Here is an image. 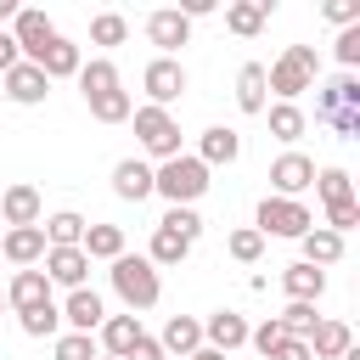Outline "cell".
Listing matches in <instances>:
<instances>
[{
  "instance_id": "8fae6325",
  "label": "cell",
  "mask_w": 360,
  "mask_h": 360,
  "mask_svg": "<svg viewBox=\"0 0 360 360\" xmlns=\"http://www.w3.org/2000/svg\"><path fill=\"white\" fill-rule=\"evenodd\" d=\"M0 96H6V101H17V107H39V101L51 96V79H45L34 62H17V68H6V73H0Z\"/></svg>"
},
{
  "instance_id": "ac0fdd59",
  "label": "cell",
  "mask_w": 360,
  "mask_h": 360,
  "mask_svg": "<svg viewBox=\"0 0 360 360\" xmlns=\"http://www.w3.org/2000/svg\"><path fill=\"white\" fill-rule=\"evenodd\" d=\"M158 349H163L169 360H186V354H197V349H202V321H197V315H169V321H163V338H158Z\"/></svg>"
},
{
  "instance_id": "e0dca14e",
  "label": "cell",
  "mask_w": 360,
  "mask_h": 360,
  "mask_svg": "<svg viewBox=\"0 0 360 360\" xmlns=\"http://www.w3.org/2000/svg\"><path fill=\"white\" fill-rule=\"evenodd\" d=\"M34 68H39L51 84H56V79H79V68H84V51H79L68 34H56V39L39 51V62H34Z\"/></svg>"
},
{
  "instance_id": "ba28073f",
  "label": "cell",
  "mask_w": 360,
  "mask_h": 360,
  "mask_svg": "<svg viewBox=\"0 0 360 360\" xmlns=\"http://www.w3.org/2000/svg\"><path fill=\"white\" fill-rule=\"evenodd\" d=\"M56 39V22L39 11V6H17V17H11V45H17V56L22 62H39V51Z\"/></svg>"
},
{
  "instance_id": "1f68e13d",
  "label": "cell",
  "mask_w": 360,
  "mask_h": 360,
  "mask_svg": "<svg viewBox=\"0 0 360 360\" xmlns=\"http://www.w3.org/2000/svg\"><path fill=\"white\" fill-rule=\"evenodd\" d=\"M315 191H321V202L326 208H338V202H354V180H349V169H315Z\"/></svg>"
},
{
  "instance_id": "83f0119b",
  "label": "cell",
  "mask_w": 360,
  "mask_h": 360,
  "mask_svg": "<svg viewBox=\"0 0 360 360\" xmlns=\"http://www.w3.org/2000/svg\"><path fill=\"white\" fill-rule=\"evenodd\" d=\"M84 214H73V208H62V214H51V219H39V231H45V248H79L84 242Z\"/></svg>"
},
{
  "instance_id": "9c48e42d",
  "label": "cell",
  "mask_w": 360,
  "mask_h": 360,
  "mask_svg": "<svg viewBox=\"0 0 360 360\" xmlns=\"http://www.w3.org/2000/svg\"><path fill=\"white\" fill-rule=\"evenodd\" d=\"M39 259H45V231H39V225H11V231H0V264L34 270Z\"/></svg>"
},
{
  "instance_id": "681fc988",
  "label": "cell",
  "mask_w": 360,
  "mask_h": 360,
  "mask_svg": "<svg viewBox=\"0 0 360 360\" xmlns=\"http://www.w3.org/2000/svg\"><path fill=\"white\" fill-rule=\"evenodd\" d=\"M343 360H360V349H349V354H343Z\"/></svg>"
},
{
  "instance_id": "f35d334b",
  "label": "cell",
  "mask_w": 360,
  "mask_h": 360,
  "mask_svg": "<svg viewBox=\"0 0 360 360\" xmlns=\"http://www.w3.org/2000/svg\"><path fill=\"white\" fill-rule=\"evenodd\" d=\"M158 225H163V231H174V236H186V242H197V236H202V214H197V208H169Z\"/></svg>"
},
{
  "instance_id": "9a60e30c",
  "label": "cell",
  "mask_w": 360,
  "mask_h": 360,
  "mask_svg": "<svg viewBox=\"0 0 360 360\" xmlns=\"http://www.w3.org/2000/svg\"><path fill=\"white\" fill-rule=\"evenodd\" d=\"M0 225H6V231H11V225H39V191H34L28 180L0 186Z\"/></svg>"
},
{
  "instance_id": "74e56055",
  "label": "cell",
  "mask_w": 360,
  "mask_h": 360,
  "mask_svg": "<svg viewBox=\"0 0 360 360\" xmlns=\"http://www.w3.org/2000/svg\"><path fill=\"white\" fill-rule=\"evenodd\" d=\"M51 354H56V360H96L101 349H96V338H90V332H56Z\"/></svg>"
},
{
  "instance_id": "ab89813d",
  "label": "cell",
  "mask_w": 360,
  "mask_h": 360,
  "mask_svg": "<svg viewBox=\"0 0 360 360\" xmlns=\"http://www.w3.org/2000/svg\"><path fill=\"white\" fill-rule=\"evenodd\" d=\"M360 225V202H338V208H326V231L332 236H349Z\"/></svg>"
},
{
  "instance_id": "4316f807",
  "label": "cell",
  "mask_w": 360,
  "mask_h": 360,
  "mask_svg": "<svg viewBox=\"0 0 360 360\" xmlns=\"http://www.w3.org/2000/svg\"><path fill=\"white\" fill-rule=\"evenodd\" d=\"M264 17H270V0H231V6H225V28H231L236 39H253V34L264 28Z\"/></svg>"
},
{
  "instance_id": "4dcf8cb0",
  "label": "cell",
  "mask_w": 360,
  "mask_h": 360,
  "mask_svg": "<svg viewBox=\"0 0 360 360\" xmlns=\"http://www.w3.org/2000/svg\"><path fill=\"white\" fill-rule=\"evenodd\" d=\"M298 248H304V264H315V270H321V264H338V259H343V236H332L326 225L304 231V236H298Z\"/></svg>"
},
{
  "instance_id": "f907efd6",
  "label": "cell",
  "mask_w": 360,
  "mask_h": 360,
  "mask_svg": "<svg viewBox=\"0 0 360 360\" xmlns=\"http://www.w3.org/2000/svg\"><path fill=\"white\" fill-rule=\"evenodd\" d=\"M0 315H6V292H0Z\"/></svg>"
},
{
  "instance_id": "7a4b0ae2",
  "label": "cell",
  "mask_w": 360,
  "mask_h": 360,
  "mask_svg": "<svg viewBox=\"0 0 360 360\" xmlns=\"http://www.w3.org/2000/svg\"><path fill=\"white\" fill-rule=\"evenodd\" d=\"M315 79H321L315 45H287V51L264 68V90H270L276 101H298L304 90H315Z\"/></svg>"
},
{
  "instance_id": "c3c4849f",
  "label": "cell",
  "mask_w": 360,
  "mask_h": 360,
  "mask_svg": "<svg viewBox=\"0 0 360 360\" xmlns=\"http://www.w3.org/2000/svg\"><path fill=\"white\" fill-rule=\"evenodd\" d=\"M186 360H225L219 349H197V354H186Z\"/></svg>"
},
{
  "instance_id": "f1b7e54d",
  "label": "cell",
  "mask_w": 360,
  "mask_h": 360,
  "mask_svg": "<svg viewBox=\"0 0 360 360\" xmlns=\"http://www.w3.org/2000/svg\"><path fill=\"white\" fill-rule=\"evenodd\" d=\"M79 248H84L90 264H96V259L112 264L118 253H129V248H124V225H84V242H79Z\"/></svg>"
},
{
  "instance_id": "60d3db41",
  "label": "cell",
  "mask_w": 360,
  "mask_h": 360,
  "mask_svg": "<svg viewBox=\"0 0 360 360\" xmlns=\"http://www.w3.org/2000/svg\"><path fill=\"white\" fill-rule=\"evenodd\" d=\"M281 338H287V332H281V321H276V315H270V321H259V326H248V343H253L259 354H270Z\"/></svg>"
},
{
  "instance_id": "5b68a950",
  "label": "cell",
  "mask_w": 360,
  "mask_h": 360,
  "mask_svg": "<svg viewBox=\"0 0 360 360\" xmlns=\"http://www.w3.org/2000/svg\"><path fill=\"white\" fill-rule=\"evenodd\" d=\"M129 118H135V141H141L146 158H158V163L180 158V118H174V112H163V107H135Z\"/></svg>"
},
{
  "instance_id": "ee69618b",
  "label": "cell",
  "mask_w": 360,
  "mask_h": 360,
  "mask_svg": "<svg viewBox=\"0 0 360 360\" xmlns=\"http://www.w3.org/2000/svg\"><path fill=\"white\" fill-rule=\"evenodd\" d=\"M264 360H315V354H309V343H304V338H281Z\"/></svg>"
},
{
  "instance_id": "f6af8a7d",
  "label": "cell",
  "mask_w": 360,
  "mask_h": 360,
  "mask_svg": "<svg viewBox=\"0 0 360 360\" xmlns=\"http://www.w3.org/2000/svg\"><path fill=\"white\" fill-rule=\"evenodd\" d=\"M124 360H169V354L158 349V338H146V332H141V338L129 343V354H124Z\"/></svg>"
},
{
  "instance_id": "7402d4cb",
  "label": "cell",
  "mask_w": 360,
  "mask_h": 360,
  "mask_svg": "<svg viewBox=\"0 0 360 360\" xmlns=\"http://www.w3.org/2000/svg\"><path fill=\"white\" fill-rule=\"evenodd\" d=\"M135 338H141V315H107V321L96 326V349L112 354V360H124Z\"/></svg>"
},
{
  "instance_id": "d4e9b609",
  "label": "cell",
  "mask_w": 360,
  "mask_h": 360,
  "mask_svg": "<svg viewBox=\"0 0 360 360\" xmlns=\"http://www.w3.org/2000/svg\"><path fill=\"white\" fill-rule=\"evenodd\" d=\"M236 107H242L248 118H259V112L270 107V90H264V62H242V73H236Z\"/></svg>"
},
{
  "instance_id": "603a6c76",
  "label": "cell",
  "mask_w": 360,
  "mask_h": 360,
  "mask_svg": "<svg viewBox=\"0 0 360 360\" xmlns=\"http://www.w3.org/2000/svg\"><path fill=\"white\" fill-rule=\"evenodd\" d=\"M281 292H287L292 304H315V298L326 292V270H315V264H304V259H298V264H287V270H281Z\"/></svg>"
},
{
  "instance_id": "6da1fadb",
  "label": "cell",
  "mask_w": 360,
  "mask_h": 360,
  "mask_svg": "<svg viewBox=\"0 0 360 360\" xmlns=\"http://www.w3.org/2000/svg\"><path fill=\"white\" fill-rule=\"evenodd\" d=\"M79 90H84V107H90L96 124H129L135 101H129V90H124L112 56H90V62L79 68Z\"/></svg>"
},
{
  "instance_id": "f5cc1de1",
  "label": "cell",
  "mask_w": 360,
  "mask_h": 360,
  "mask_svg": "<svg viewBox=\"0 0 360 360\" xmlns=\"http://www.w3.org/2000/svg\"><path fill=\"white\" fill-rule=\"evenodd\" d=\"M0 231H6V225H0Z\"/></svg>"
},
{
  "instance_id": "db71d44e",
  "label": "cell",
  "mask_w": 360,
  "mask_h": 360,
  "mask_svg": "<svg viewBox=\"0 0 360 360\" xmlns=\"http://www.w3.org/2000/svg\"><path fill=\"white\" fill-rule=\"evenodd\" d=\"M0 101H6V96H0Z\"/></svg>"
},
{
  "instance_id": "7c38bea8",
  "label": "cell",
  "mask_w": 360,
  "mask_h": 360,
  "mask_svg": "<svg viewBox=\"0 0 360 360\" xmlns=\"http://www.w3.org/2000/svg\"><path fill=\"white\" fill-rule=\"evenodd\" d=\"M309 186H315V158L281 152V158L270 163V197H298V191H309Z\"/></svg>"
},
{
  "instance_id": "ffe728a7",
  "label": "cell",
  "mask_w": 360,
  "mask_h": 360,
  "mask_svg": "<svg viewBox=\"0 0 360 360\" xmlns=\"http://www.w3.org/2000/svg\"><path fill=\"white\" fill-rule=\"evenodd\" d=\"M112 191L124 202H146L152 197V163L146 158H118L112 163Z\"/></svg>"
},
{
  "instance_id": "8992f818",
  "label": "cell",
  "mask_w": 360,
  "mask_h": 360,
  "mask_svg": "<svg viewBox=\"0 0 360 360\" xmlns=\"http://www.w3.org/2000/svg\"><path fill=\"white\" fill-rule=\"evenodd\" d=\"M253 231H259V236H287V242H298L304 231H315V214H309L298 197H264L259 214H253Z\"/></svg>"
},
{
  "instance_id": "f546056e",
  "label": "cell",
  "mask_w": 360,
  "mask_h": 360,
  "mask_svg": "<svg viewBox=\"0 0 360 360\" xmlns=\"http://www.w3.org/2000/svg\"><path fill=\"white\" fill-rule=\"evenodd\" d=\"M186 253H191V242H186V236H174V231L152 225V242H146V264H152V270H169V264H180Z\"/></svg>"
},
{
  "instance_id": "d590c367",
  "label": "cell",
  "mask_w": 360,
  "mask_h": 360,
  "mask_svg": "<svg viewBox=\"0 0 360 360\" xmlns=\"http://www.w3.org/2000/svg\"><path fill=\"white\" fill-rule=\"evenodd\" d=\"M225 253H231L236 264H259V253H264V236H259L253 225H236V231L225 236Z\"/></svg>"
},
{
  "instance_id": "30bf717a",
  "label": "cell",
  "mask_w": 360,
  "mask_h": 360,
  "mask_svg": "<svg viewBox=\"0 0 360 360\" xmlns=\"http://www.w3.org/2000/svg\"><path fill=\"white\" fill-rule=\"evenodd\" d=\"M39 270H45V281L51 287H90V259H84V248H45V259H39Z\"/></svg>"
},
{
  "instance_id": "816d5d0a",
  "label": "cell",
  "mask_w": 360,
  "mask_h": 360,
  "mask_svg": "<svg viewBox=\"0 0 360 360\" xmlns=\"http://www.w3.org/2000/svg\"><path fill=\"white\" fill-rule=\"evenodd\" d=\"M96 360H112V354H96Z\"/></svg>"
},
{
  "instance_id": "d6a6232c",
  "label": "cell",
  "mask_w": 360,
  "mask_h": 360,
  "mask_svg": "<svg viewBox=\"0 0 360 360\" xmlns=\"http://www.w3.org/2000/svg\"><path fill=\"white\" fill-rule=\"evenodd\" d=\"M264 112H270V135L287 141V146H292V141L304 135V124H309V118L298 112V101H276V107H264Z\"/></svg>"
},
{
  "instance_id": "3957f363",
  "label": "cell",
  "mask_w": 360,
  "mask_h": 360,
  "mask_svg": "<svg viewBox=\"0 0 360 360\" xmlns=\"http://www.w3.org/2000/svg\"><path fill=\"white\" fill-rule=\"evenodd\" d=\"M107 276H112V292L124 298L129 315H141V309H152V304L163 298V281H158V270L146 264V253H118V259L107 264Z\"/></svg>"
},
{
  "instance_id": "cb8c5ba5",
  "label": "cell",
  "mask_w": 360,
  "mask_h": 360,
  "mask_svg": "<svg viewBox=\"0 0 360 360\" xmlns=\"http://www.w3.org/2000/svg\"><path fill=\"white\" fill-rule=\"evenodd\" d=\"M349 349H354V332H349L343 321H326V315H321L315 332H309V354H315V360H343Z\"/></svg>"
},
{
  "instance_id": "bcb514c9",
  "label": "cell",
  "mask_w": 360,
  "mask_h": 360,
  "mask_svg": "<svg viewBox=\"0 0 360 360\" xmlns=\"http://www.w3.org/2000/svg\"><path fill=\"white\" fill-rule=\"evenodd\" d=\"M326 124H332L338 135H360V112H354V107H343V112H332Z\"/></svg>"
},
{
  "instance_id": "484cf974",
  "label": "cell",
  "mask_w": 360,
  "mask_h": 360,
  "mask_svg": "<svg viewBox=\"0 0 360 360\" xmlns=\"http://www.w3.org/2000/svg\"><path fill=\"white\" fill-rule=\"evenodd\" d=\"M343 107L360 112V79H354V73H338V79L321 84V96H315V112H321V118H332V112H343Z\"/></svg>"
},
{
  "instance_id": "5bb4252c",
  "label": "cell",
  "mask_w": 360,
  "mask_h": 360,
  "mask_svg": "<svg viewBox=\"0 0 360 360\" xmlns=\"http://www.w3.org/2000/svg\"><path fill=\"white\" fill-rule=\"evenodd\" d=\"M146 39L158 45V56H174L180 45H191V22H186L174 6H158V11L146 17Z\"/></svg>"
},
{
  "instance_id": "2e32d148",
  "label": "cell",
  "mask_w": 360,
  "mask_h": 360,
  "mask_svg": "<svg viewBox=\"0 0 360 360\" xmlns=\"http://www.w3.org/2000/svg\"><path fill=\"white\" fill-rule=\"evenodd\" d=\"M242 343H248V315H236V309H214V315L202 321V349L231 354V349H242Z\"/></svg>"
},
{
  "instance_id": "7dc6e473",
  "label": "cell",
  "mask_w": 360,
  "mask_h": 360,
  "mask_svg": "<svg viewBox=\"0 0 360 360\" xmlns=\"http://www.w3.org/2000/svg\"><path fill=\"white\" fill-rule=\"evenodd\" d=\"M17 17V0H0V22H11Z\"/></svg>"
},
{
  "instance_id": "4fadbf2b",
  "label": "cell",
  "mask_w": 360,
  "mask_h": 360,
  "mask_svg": "<svg viewBox=\"0 0 360 360\" xmlns=\"http://www.w3.org/2000/svg\"><path fill=\"white\" fill-rule=\"evenodd\" d=\"M56 309H62V326H68V332H90V338H96V326L107 321V304H101L96 287H73L68 304H56Z\"/></svg>"
},
{
  "instance_id": "d6986e66",
  "label": "cell",
  "mask_w": 360,
  "mask_h": 360,
  "mask_svg": "<svg viewBox=\"0 0 360 360\" xmlns=\"http://www.w3.org/2000/svg\"><path fill=\"white\" fill-rule=\"evenodd\" d=\"M202 169H219V163H236L242 158V135L236 129H225V124H214V129H202V141H197V152H191Z\"/></svg>"
},
{
  "instance_id": "52a82bcc",
  "label": "cell",
  "mask_w": 360,
  "mask_h": 360,
  "mask_svg": "<svg viewBox=\"0 0 360 360\" xmlns=\"http://www.w3.org/2000/svg\"><path fill=\"white\" fill-rule=\"evenodd\" d=\"M141 90H146V107H174L180 96H186V68H180V56H152L146 62V73H141Z\"/></svg>"
},
{
  "instance_id": "8d00e7d4",
  "label": "cell",
  "mask_w": 360,
  "mask_h": 360,
  "mask_svg": "<svg viewBox=\"0 0 360 360\" xmlns=\"http://www.w3.org/2000/svg\"><path fill=\"white\" fill-rule=\"evenodd\" d=\"M276 321H281V332H287V338H304V343H309V332H315V321H321V315H315V304H292V298H287V309H281Z\"/></svg>"
},
{
  "instance_id": "277c9868",
  "label": "cell",
  "mask_w": 360,
  "mask_h": 360,
  "mask_svg": "<svg viewBox=\"0 0 360 360\" xmlns=\"http://www.w3.org/2000/svg\"><path fill=\"white\" fill-rule=\"evenodd\" d=\"M208 186H214V180H208V169H202L191 152H180V158H169V163L152 169V191H158L169 208H191Z\"/></svg>"
},
{
  "instance_id": "836d02e7",
  "label": "cell",
  "mask_w": 360,
  "mask_h": 360,
  "mask_svg": "<svg viewBox=\"0 0 360 360\" xmlns=\"http://www.w3.org/2000/svg\"><path fill=\"white\" fill-rule=\"evenodd\" d=\"M17 326H22L28 338H56V332H62V309H56V298H51V304L22 309V315H17Z\"/></svg>"
},
{
  "instance_id": "7bdbcfd3",
  "label": "cell",
  "mask_w": 360,
  "mask_h": 360,
  "mask_svg": "<svg viewBox=\"0 0 360 360\" xmlns=\"http://www.w3.org/2000/svg\"><path fill=\"white\" fill-rule=\"evenodd\" d=\"M332 51H338V62H343V68H349V73H354V68H360V22H354V28H343V34H338V45H332Z\"/></svg>"
},
{
  "instance_id": "e575fe53",
  "label": "cell",
  "mask_w": 360,
  "mask_h": 360,
  "mask_svg": "<svg viewBox=\"0 0 360 360\" xmlns=\"http://www.w3.org/2000/svg\"><path fill=\"white\" fill-rule=\"evenodd\" d=\"M124 39H129V17H118V11L90 17V45H124Z\"/></svg>"
},
{
  "instance_id": "b9f144b4",
  "label": "cell",
  "mask_w": 360,
  "mask_h": 360,
  "mask_svg": "<svg viewBox=\"0 0 360 360\" xmlns=\"http://www.w3.org/2000/svg\"><path fill=\"white\" fill-rule=\"evenodd\" d=\"M321 17H326V22H338V28H354V22H360V0H326V6H321Z\"/></svg>"
},
{
  "instance_id": "44dd1931",
  "label": "cell",
  "mask_w": 360,
  "mask_h": 360,
  "mask_svg": "<svg viewBox=\"0 0 360 360\" xmlns=\"http://www.w3.org/2000/svg\"><path fill=\"white\" fill-rule=\"evenodd\" d=\"M34 304H51V281H45V270L34 264V270H17L11 281H6V309H34Z\"/></svg>"
}]
</instances>
